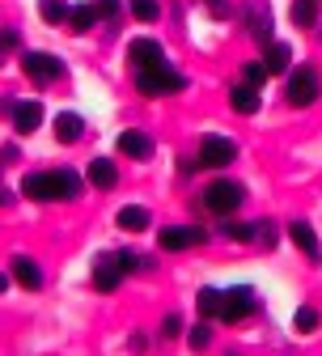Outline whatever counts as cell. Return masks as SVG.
<instances>
[{
  "mask_svg": "<svg viewBox=\"0 0 322 356\" xmlns=\"http://www.w3.org/2000/svg\"><path fill=\"white\" fill-rule=\"evenodd\" d=\"M204 5H208V9H212L216 17H225V0H204Z\"/></svg>",
  "mask_w": 322,
  "mask_h": 356,
  "instance_id": "cell-34",
  "label": "cell"
},
{
  "mask_svg": "<svg viewBox=\"0 0 322 356\" xmlns=\"http://www.w3.org/2000/svg\"><path fill=\"white\" fill-rule=\"evenodd\" d=\"M13 280H17L22 289H38V284H42L38 263H34V259H26V254H17V259H13Z\"/></svg>",
  "mask_w": 322,
  "mask_h": 356,
  "instance_id": "cell-18",
  "label": "cell"
},
{
  "mask_svg": "<svg viewBox=\"0 0 322 356\" xmlns=\"http://www.w3.org/2000/svg\"><path fill=\"white\" fill-rule=\"evenodd\" d=\"M38 17L47 26H60V22L72 17V9H68V0H38Z\"/></svg>",
  "mask_w": 322,
  "mask_h": 356,
  "instance_id": "cell-19",
  "label": "cell"
},
{
  "mask_svg": "<svg viewBox=\"0 0 322 356\" xmlns=\"http://www.w3.org/2000/svg\"><path fill=\"white\" fill-rule=\"evenodd\" d=\"M289 17H293V26L309 30V26L318 22V9H314V0H293V9H289Z\"/></svg>",
  "mask_w": 322,
  "mask_h": 356,
  "instance_id": "cell-23",
  "label": "cell"
},
{
  "mask_svg": "<svg viewBox=\"0 0 322 356\" xmlns=\"http://www.w3.org/2000/svg\"><path fill=\"white\" fill-rule=\"evenodd\" d=\"M259 238H263V246H271L275 242V229L271 225H259Z\"/></svg>",
  "mask_w": 322,
  "mask_h": 356,
  "instance_id": "cell-33",
  "label": "cell"
},
{
  "mask_svg": "<svg viewBox=\"0 0 322 356\" xmlns=\"http://www.w3.org/2000/svg\"><path fill=\"white\" fill-rule=\"evenodd\" d=\"M250 34L259 42H271V13H267V5H250Z\"/></svg>",
  "mask_w": 322,
  "mask_h": 356,
  "instance_id": "cell-21",
  "label": "cell"
},
{
  "mask_svg": "<svg viewBox=\"0 0 322 356\" xmlns=\"http://www.w3.org/2000/svg\"><path fill=\"white\" fill-rule=\"evenodd\" d=\"M94 9H98L102 17H115V13H119V0H94Z\"/></svg>",
  "mask_w": 322,
  "mask_h": 356,
  "instance_id": "cell-31",
  "label": "cell"
},
{
  "mask_svg": "<svg viewBox=\"0 0 322 356\" xmlns=\"http://www.w3.org/2000/svg\"><path fill=\"white\" fill-rule=\"evenodd\" d=\"M119 280H123L119 254H98V263H94V289H98V293H115Z\"/></svg>",
  "mask_w": 322,
  "mask_h": 356,
  "instance_id": "cell-9",
  "label": "cell"
},
{
  "mask_svg": "<svg viewBox=\"0 0 322 356\" xmlns=\"http://www.w3.org/2000/svg\"><path fill=\"white\" fill-rule=\"evenodd\" d=\"M271 72H289L293 64V51H289V42H267V60H263Z\"/></svg>",
  "mask_w": 322,
  "mask_h": 356,
  "instance_id": "cell-20",
  "label": "cell"
},
{
  "mask_svg": "<svg viewBox=\"0 0 322 356\" xmlns=\"http://www.w3.org/2000/svg\"><path fill=\"white\" fill-rule=\"evenodd\" d=\"M119 153L145 161V157H153V140L145 136V131H123V136H119Z\"/></svg>",
  "mask_w": 322,
  "mask_h": 356,
  "instance_id": "cell-13",
  "label": "cell"
},
{
  "mask_svg": "<svg viewBox=\"0 0 322 356\" xmlns=\"http://www.w3.org/2000/svg\"><path fill=\"white\" fill-rule=\"evenodd\" d=\"M22 68H26V76H34V81H56V76L64 72V64H60L51 51H26V56H22Z\"/></svg>",
  "mask_w": 322,
  "mask_h": 356,
  "instance_id": "cell-7",
  "label": "cell"
},
{
  "mask_svg": "<svg viewBox=\"0 0 322 356\" xmlns=\"http://www.w3.org/2000/svg\"><path fill=\"white\" fill-rule=\"evenodd\" d=\"M250 309H255V293L242 284V289H229V293H225V301H220V318H225V323H238V318L250 314Z\"/></svg>",
  "mask_w": 322,
  "mask_h": 356,
  "instance_id": "cell-10",
  "label": "cell"
},
{
  "mask_svg": "<svg viewBox=\"0 0 322 356\" xmlns=\"http://www.w3.org/2000/svg\"><path fill=\"white\" fill-rule=\"evenodd\" d=\"M318 72L314 68H297L293 76H289V102L293 106H309V102H318Z\"/></svg>",
  "mask_w": 322,
  "mask_h": 356,
  "instance_id": "cell-5",
  "label": "cell"
},
{
  "mask_svg": "<svg viewBox=\"0 0 322 356\" xmlns=\"http://www.w3.org/2000/svg\"><path fill=\"white\" fill-rule=\"evenodd\" d=\"M234 157H238V145L229 140V136H204V145H200V165L220 170V165H229Z\"/></svg>",
  "mask_w": 322,
  "mask_h": 356,
  "instance_id": "cell-4",
  "label": "cell"
},
{
  "mask_svg": "<svg viewBox=\"0 0 322 356\" xmlns=\"http://www.w3.org/2000/svg\"><path fill=\"white\" fill-rule=\"evenodd\" d=\"M267 76H271V68H267L263 60H255V64H246V81H250V85H263Z\"/></svg>",
  "mask_w": 322,
  "mask_h": 356,
  "instance_id": "cell-28",
  "label": "cell"
},
{
  "mask_svg": "<svg viewBox=\"0 0 322 356\" xmlns=\"http://www.w3.org/2000/svg\"><path fill=\"white\" fill-rule=\"evenodd\" d=\"M289 238L309 254V263H322V246H318V234H314L309 220H293V225H289Z\"/></svg>",
  "mask_w": 322,
  "mask_h": 356,
  "instance_id": "cell-11",
  "label": "cell"
},
{
  "mask_svg": "<svg viewBox=\"0 0 322 356\" xmlns=\"http://www.w3.org/2000/svg\"><path fill=\"white\" fill-rule=\"evenodd\" d=\"M178 331H182V318H178V314H170V318L161 323V335H166V339H174Z\"/></svg>",
  "mask_w": 322,
  "mask_h": 356,
  "instance_id": "cell-30",
  "label": "cell"
},
{
  "mask_svg": "<svg viewBox=\"0 0 322 356\" xmlns=\"http://www.w3.org/2000/svg\"><path fill=\"white\" fill-rule=\"evenodd\" d=\"M98 17H102V13L94 9V0H89V5H77V9H72V17H68V26H72L77 34H85V30H89V26H94Z\"/></svg>",
  "mask_w": 322,
  "mask_h": 356,
  "instance_id": "cell-22",
  "label": "cell"
},
{
  "mask_svg": "<svg viewBox=\"0 0 322 356\" xmlns=\"http://www.w3.org/2000/svg\"><path fill=\"white\" fill-rule=\"evenodd\" d=\"M119 229H127V234H145L149 229V208H140V204H127V208H119Z\"/></svg>",
  "mask_w": 322,
  "mask_h": 356,
  "instance_id": "cell-17",
  "label": "cell"
},
{
  "mask_svg": "<svg viewBox=\"0 0 322 356\" xmlns=\"http://www.w3.org/2000/svg\"><path fill=\"white\" fill-rule=\"evenodd\" d=\"M220 301H225V293L200 289V314H204V318H220Z\"/></svg>",
  "mask_w": 322,
  "mask_h": 356,
  "instance_id": "cell-25",
  "label": "cell"
},
{
  "mask_svg": "<svg viewBox=\"0 0 322 356\" xmlns=\"http://www.w3.org/2000/svg\"><path fill=\"white\" fill-rule=\"evenodd\" d=\"M242 200H246L242 183H229V178H216V183L204 191V204H208V212H216V216H229Z\"/></svg>",
  "mask_w": 322,
  "mask_h": 356,
  "instance_id": "cell-2",
  "label": "cell"
},
{
  "mask_svg": "<svg viewBox=\"0 0 322 356\" xmlns=\"http://www.w3.org/2000/svg\"><path fill=\"white\" fill-rule=\"evenodd\" d=\"M229 102H234V111L238 115H255L259 111V85H234V89H229Z\"/></svg>",
  "mask_w": 322,
  "mask_h": 356,
  "instance_id": "cell-16",
  "label": "cell"
},
{
  "mask_svg": "<svg viewBox=\"0 0 322 356\" xmlns=\"http://www.w3.org/2000/svg\"><path fill=\"white\" fill-rule=\"evenodd\" d=\"M208 339H212V331H208L204 323H200V327H195V331L187 335V343H191V348H208Z\"/></svg>",
  "mask_w": 322,
  "mask_h": 356,
  "instance_id": "cell-29",
  "label": "cell"
},
{
  "mask_svg": "<svg viewBox=\"0 0 322 356\" xmlns=\"http://www.w3.org/2000/svg\"><path fill=\"white\" fill-rule=\"evenodd\" d=\"M81 131H85V119H81L77 111H60V115H56V140H60V145H77Z\"/></svg>",
  "mask_w": 322,
  "mask_h": 356,
  "instance_id": "cell-12",
  "label": "cell"
},
{
  "mask_svg": "<svg viewBox=\"0 0 322 356\" xmlns=\"http://www.w3.org/2000/svg\"><path fill=\"white\" fill-rule=\"evenodd\" d=\"M131 13H136V22H157L161 5H157V0H131Z\"/></svg>",
  "mask_w": 322,
  "mask_h": 356,
  "instance_id": "cell-26",
  "label": "cell"
},
{
  "mask_svg": "<svg viewBox=\"0 0 322 356\" xmlns=\"http://www.w3.org/2000/svg\"><path fill=\"white\" fill-rule=\"evenodd\" d=\"M293 327H297L301 335H314V331H318V314H314L309 305H301L297 314H293Z\"/></svg>",
  "mask_w": 322,
  "mask_h": 356,
  "instance_id": "cell-27",
  "label": "cell"
},
{
  "mask_svg": "<svg viewBox=\"0 0 322 356\" xmlns=\"http://www.w3.org/2000/svg\"><path fill=\"white\" fill-rule=\"evenodd\" d=\"M85 178H89V183H94V187H115V178H119V170H115V161L111 157H94V161H89V170H85Z\"/></svg>",
  "mask_w": 322,
  "mask_h": 356,
  "instance_id": "cell-15",
  "label": "cell"
},
{
  "mask_svg": "<svg viewBox=\"0 0 322 356\" xmlns=\"http://www.w3.org/2000/svg\"><path fill=\"white\" fill-rule=\"evenodd\" d=\"M26 200H38V204H51V200H64V183H60V170L51 174H30L22 183Z\"/></svg>",
  "mask_w": 322,
  "mask_h": 356,
  "instance_id": "cell-3",
  "label": "cell"
},
{
  "mask_svg": "<svg viewBox=\"0 0 322 356\" xmlns=\"http://www.w3.org/2000/svg\"><path fill=\"white\" fill-rule=\"evenodd\" d=\"M127 60L136 68H157V64H166V51H161L157 38H131L127 42Z\"/></svg>",
  "mask_w": 322,
  "mask_h": 356,
  "instance_id": "cell-8",
  "label": "cell"
},
{
  "mask_svg": "<svg viewBox=\"0 0 322 356\" xmlns=\"http://www.w3.org/2000/svg\"><path fill=\"white\" fill-rule=\"evenodd\" d=\"M225 238H234V242H255L259 238V225H242V220H225L220 225Z\"/></svg>",
  "mask_w": 322,
  "mask_h": 356,
  "instance_id": "cell-24",
  "label": "cell"
},
{
  "mask_svg": "<svg viewBox=\"0 0 322 356\" xmlns=\"http://www.w3.org/2000/svg\"><path fill=\"white\" fill-rule=\"evenodd\" d=\"M9 115H13V127H17V131H34V127L42 123V106H38V102H13Z\"/></svg>",
  "mask_w": 322,
  "mask_h": 356,
  "instance_id": "cell-14",
  "label": "cell"
},
{
  "mask_svg": "<svg viewBox=\"0 0 322 356\" xmlns=\"http://www.w3.org/2000/svg\"><path fill=\"white\" fill-rule=\"evenodd\" d=\"M208 234L200 229V225H166L161 234H157V242H161V250H187V246H200Z\"/></svg>",
  "mask_w": 322,
  "mask_h": 356,
  "instance_id": "cell-6",
  "label": "cell"
},
{
  "mask_svg": "<svg viewBox=\"0 0 322 356\" xmlns=\"http://www.w3.org/2000/svg\"><path fill=\"white\" fill-rule=\"evenodd\" d=\"M136 85H140L145 98H166V94H182V89H187V76L174 72L170 64H157V68H140Z\"/></svg>",
  "mask_w": 322,
  "mask_h": 356,
  "instance_id": "cell-1",
  "label": "cell"
},
{
  "mask_svg": "<svg viewBox=\"0 0 322 356\" xmlns=\"http://www.w3.org/2000/svg\"><path fill=\"white\" fill-rule=\"evenodd\" d=\"M119 263H123V272H136V267H140V259H136L131 250H119Z\"/></svg>",
  "mask_w": 322,
  "mask_h": 356,
  "instance_id": "cell-32",
  "label": "cell"
}]
</instances>
